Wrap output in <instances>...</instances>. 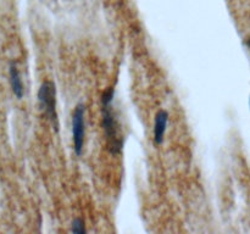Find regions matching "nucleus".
<instances>
[{
  "instance_id": "nucleus-1",
  "label": "nucleus",
  "mask_w": 250,
  "mask_h": 234,
  "mask_svg": "<svg viewBox=\"0 0 250 234\" xmlns=\"http://www.w3.org/2000/svg\"><path fill=\"white\" fill-rule=\"evenodd\" d=\"M115 98V88H109L102 95V123L105 136L107 139V148L112 154H119L124 148V136L120 129V123L116 118L112 101Z\"/></svg>"
},
{
  "instance_id": "nucleus-2",
  "label": "nucleus",
  "mask_w": 250,
  "mask_h": 234,
  "mask_svg": "<svg viewBox=\"0 0 250 234\" xmlns=\"http://www.w3.org/2000/svg\"><path fill=\"white\" fill-rule=\"evenodd\" d=\"M38 101L41 109L51 122L55 131H59V118L56 112V88L51 80H44L38 90Z\"/></svg>"
},
{
  "instance_id": "nucleus-3",
  "label": "nucleus",
  "mask_w": 250,
  "mask_h": 234,
  "mask_svg": "<svg viewBox=\"0 0 250 234\" xmlns=\"http://www.w3.org/2000/svg\"><path fill=\"white\" fill-rule=\"evenodd\" d=\"M85 107L83 104H78L73 111L72 116V140L73 149L77 156L83 153L85 139Z\"/></svg>"
},
{
  "instance_id": "nucleus-4",
  "label": "nucleus",
  "mask_w": 250,
  "mask_h": 234,
  "mask_svg": "<svg viewBox=\"0 0 250 234\" xmlns=\"http://www.w3.org/2000/svg\"><path fill=\"white\" fill-rule=\"evenodd\" d=\"M168 123V112L165 110L158 111L155 116V122H154V143L156 145H161L165 139L166 129H167Z\"/></svg>"
},
{
  "instance_id": "nucleus-5",
  "label": "nucleus",
  "mask_w": 250,
  "mask_h": 234,
  "mask_svg": "<svg viewBox=\"0 0 250 234\" xmlns=\"http://www.w3.org/2000/svg\"><path fill=\"white\" fill-rule=\"evenodd\" d=\"M9 77H10V84H11V89L14 94L16 95L19 99L23 97V84H22L21 76H20L17 66L14 62L10 63L9 67Z\"/></svg>"
},
{
  "instance_id": "nucleus-6",
  "label": "nucleus",
  "mask_w": 250,
  "mask_h": 234,
  "mask_svg": "<svg viewBox=\"0 0 250 234\" xmlns=\"http://www.w3.org/2000/svg\"><path fill=\"white\" fill-rule=\"evenodd\" d=\"M71 231L73 233H85L87 229H85V223L82 218H75L71 224Z\"/></svg>"
},
{
  "instance_id": "nucleus-7",
  "label": "nucleus",
  "mask_w": 250,
  "mask_h": 234,
  "mask_svg": "<svg viewBox=\"0 0 250 234\" xmlns=\"http://www.w3.org/2000/svg\"><path fill=\"white\" fill-rule=\"evenodd\" d=\"M249 104H250V99H249Z\"/></svg>"
}]
</instances>
